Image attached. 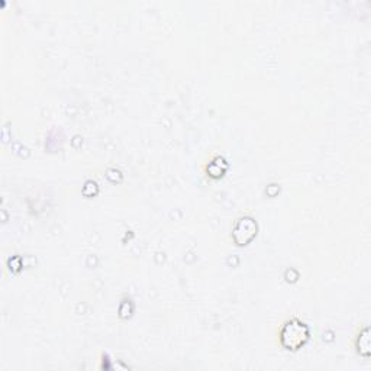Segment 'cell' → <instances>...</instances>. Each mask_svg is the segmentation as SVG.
<instances>
[{
    "instance_id": "1",
    "label": "cell",
    "mask_w": 371,
    "mask_h": 371,
    "mask_svg": "<svg viewBox=\"0 0 371 371\" xmlns=\"http://www.w3.org/2000/svg\"><path fill=\"white\" fill-rule=\"evenodd\" d=\"M309 337L308 326L301 320L287 322L281 329V343L287 350L301 348Z\"/></svg>"
}]
</instances>
